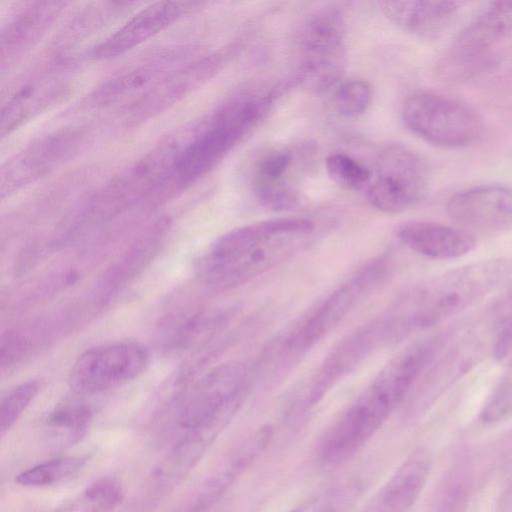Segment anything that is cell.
<instances>
[{
  "instance_id": "obj_1",
  "label": "cell",
  "mask_w": 512,
  "mask_h": 512,
  "mask_svg": "<svg viewBox=\"0 0 512 512\" xmlns=\"http://www.w3.org/2000/svg\"><path fill=\"white\" fill-rule=\"evenodd\" d=\"M505 259H487L446 272L404 295L390 311L402 337L456 315L493 291L505 278Z\"/></svg>"
},
{
  "instance_id": "obj_2",
  "label": "cell",
  "mask_w": 512,
  "mask_h": 512,
  "mask_svg": "<svg viewBox=\"0 0 512 512\" xmlns=\"http://www.w3.org/2000/svg\"><path fill=\"white\" fill-rule=\"evenodd\" d=\"M418 379L413 366L394 357L348 406L319 441L318 459L342 463L363 447L382 427Z\"/></svg>"
},
{
  "instance_id": "obj_3",
  "label": "cell",
  "mask_w": 512,
  "mask_h": 512,
  "mask_svg": "<svg viewBox=\"0 0 512 512\" xmlns=\"http://www.w3.org/2000/svg\"><path fill=\"white\" fill-rule=\"evenodd\" d=\"M272 103V95H242L223 105L207 126L181 148L170 179L186 187L210 172L257 125Z\"/></svg>"
},
{
  "instance_id": "obj_4",
  "label": "cell",
  "mask_w": 512,
  "mask_h": 512,
  "mask_svg": "<svg viewBox=\"0 0 512 512\" xmlns=\"http://www.w3.org/2000/svg\"><path fill=\"white\" fill-rule=\"evenodd\" d=\"M249 372L239 362L221 364L198 380L176 403L175 421L185 432L214 440L241 405Z\"/></svg>"
},
{
  "instance_id": "obj_5",
  "label": "cell",
  "mask_w": 512,
  "mask_h": 512,
  "mask_svg": "<svg viewBox=\"0 0 512 512\" xmlns=\"http://www.w3.org/2000/svg\"><path fill=\"white\" fill-rule=\"evenodd\" d=\"M180 150L173 138L160 142L95 192L84 207L82 220L104 222L137 205L170 180Z\"/></svg>"
},
{
  "instance_id": "obj_6",
  "label": "cell",
  "mask_w": 512,
  "mask_h": 512,
  "mask_svg": "<svg viewBox=\"0 0 512 512\" xmlns=\"http://www.w3.org/2000/svg\"><path fill=\"white\" fill-rule=\"evenodd\" d=\"M405 126L422 140L444 148L474 143L483 123L478 112L461 100L435 92L410 95L401 110Z\"/></svg>"
},
{
  "instance_id": "obj_7",
  "label": "cell",
  "mask_w": 512,
  "mask_h": 512,
  "mask_svg": "<svg viewBox=\"0 0 512 512\" xmlns=\"http://www.w3.org/2000/svg\"><path fill=\"white\" fill-rule=\"evenodd\" d=\"M346 26L341 12L324 7L306 20L300 35L299 78L320 93L334 86L346 68Z\"/></svg>"
},
{
  "instance_id": "obj_8",
  "label": "cell",
  "mask_w": 512,
  "mask_h": 512,
  "mask_svg": "<svg viewBox=\"0 0 512 512\" xmlns=\"http://www.w3.org/2000/svg\"><path fill=\"white\" fill-rule=\"evenodd\" d=\"M384 270L385 265L377 261L358 271L326 296L298 326L277 340L270 352L287 361L304 354L341 322L362 294L382 278Z\"/></svg>"
},
{
  "instance_id": "obj_9",
  "label": "cell",
  "mask_w": 512,
  "mask_h": 512,
  "mask_svg": "<svg viewBox=\"0 0 512 512\" xmlns=\"http://www.w3.org/2000/svg\"><path fill=\"white\" fill-rule=\"evenodd\" d=\"M377 177L366 191L368 203L389 214L418 203L427 191L428 170L422 158L401 144H389L380 152Z\"/></svg>"
},
{
  "instance_id": "obj_10",
  "label": "cell",
  "mask_w": 512,
  "mask_h": 512,
  "mask_svg": "<svg viewBox=\"0 0 512 512\" xmlns=\"http://www.w3.org/2000/svg\"><path fill=\"white\" fill-rule=\"evenodd\" d=\"M150 355L146 347L122 341L90 348L74 362L69 384L77 395H95L119 387L141 375Z\"/></svg>"
},
{
  "instance_id": "obj_11",
  "label": "cell",
  "mask_w": 512,
  "mask_h": 512,
  "mask_svg": "<svg viewBox=\"0 0 512 512\" xmlns=\"http://www.w3.org/2000/svg\"><path fill=\"white\" fill-rule=\"evenodd\" d=\"M86 135L84 127H64L37 138L15 153L1 167V198L37 182L69 161L83 146Z\"/></svg>"
},
{
  "instance_id": "obj_12",
  "label": "cell",
  "mask_w": 512,
  "mask_h": 512,
  "mask_svg": "<svg viewBox=\"0 0 512 512\" xmlns=\"http://www.w3.org/2000/svg\"><path fill=\"white\" fill-rule=\"evenodd\" d=\"M314 230L315 224L311 219L298 216L271 218L234 228L210 245L199 262V274L210 287L261 243L283 235H311Z\"/></svg>"
},
{
  "instance_id": "obj_13",
  "label": "cell",
  "mask_w": 512,
  "mask_h": 512,
  "mask_svg": "<svg viewBox=\"0 0 512 512\" xmlns=\"http://www.w3.org/2000/svg\"><path fill=\"white\" fill-rule=\"evenodd\" d=\"M225 57L212 53L172 69L125 107L126 120L138 124L177 104L213 78Z\"/></svg>"
},
{
  "instance_id": "obj_14",
  "label": "cell",
  "mask_w": 512,
  "mask_h": 512,
  "mask_svg": "<svg viewBox=\"0 0 512 512\" xmlns=\"http://www.w3.org/2000/svg\"><path fill=\"white\" fill-rule=\"evenodd\" d=\"M191 2H154L137 12L91 50L95 60H107L134 49L191 10Z\"/></svg>"
},
{
  "instance_id": "obj_15",
  "label": "cell",
  "mask_w": 512,
  "mask_h": 512,
  "mask_svg": "<svg viewBox=\"0 0 512 512\" xmlns=\"http://www.w3.org/2000/svg\"><path fill=\"white\" fill-rule=\"evenodd\" d=\"M456 222L485 231L512 227V190L498 185H484L454 194L446 205Z\"/></svg>"
},
{
  "instance_id": "obj_16",
  "label": "cell",
  "mask_w": 512,
  "mask_h": 512,
  "mask_svg": "<svg viewBox=\"0 0 512 512\" xmlns=\"http://www.w3.org/2000/svg\"><path fill=\"white\" fill-rule=\"evenodd\" d=\"M431 466L430 452L424 447L414 449L362 512H409L427 482Z\"/></svg>"
},
{
  "instance_id": "obj_17",
  "label": "cell",
  "mask_w": 512,
  "mask_h": 512,
  "mask_svg": "<svg viewBox=\"0 0 512 512\" xmlns=\"http://www.w3.org/2000/svg\"><path fill=\"white\" fill-rule=\"evenodd\" d=\"M71 80L66 72L51 71L19 87L2 105L1 136L57 103L69 91Z\"/></svg>"
},
{
  "instance_id": "obj_18",
  "label": "cell",
  "mask_w": 512,
  "mask_h": 512,
  "mask_svg": "<svg viewBox=\"0 0 512 512\" xmlns=\"http://www.w3.org/2000/svg\"><path fill=\"white\" fill-rule=\"evenodd\" d=\"M389 342L383 318L355 331L342 340L323 363L309 401L313 404L331 385L360 364L379 345Z\"/></svg>"
},
{
  "instance_id": "obj_19",
  "label": "cell",
  "mask_w": 512,
  "mask_h": 512,
  "mask_svg": "<svg viewBox=\"0 0 512 512\" xmlns=\"http://www.w3.org/2000/svg\"><path fill=\"white\" fill-rule=\"evenodd\" d=\"M396 235L410 250L439 260L462 257L476 246L469 231L431 221L404 222L397 227Z\"/></svg>"
},
{
  "instance_id": "obj_20",
  "label": "cell",
  "mask_w": 512,
  "mask_h": 512,
  "mask_svg": "<svg viewBox=\"0 0 512 512\" xmlns=\"http://www.w3.org/2000/svg\"><path fill=\"white\" fill-rule=\"evenodd\" d=\"M66 4L60 1L33 2L13 16L1 32L2 68L36 45Z\"/></svg>"
},
{
  "instance_id": "obj_21",
  "label": "cell",
  "mask_w": 512,
  "mask_h": 512,
  "mask_svg": "<svg viewBox=\"0 0 512 512\" xmlns=\"http://www.w3.org/2000/svg\"><path fill=\"white\" fill-rule=\"evenodd\" d=\"M178 57V56H177ZM174 55L161 54L149 60L119 72L95 88L88 96L86 105L90 108H105L133 95L137 91L152 86V81L159 80L172 70Z\"/></svg>"
},
{
  "instance_id": "obj_22",
  "label": "cell",
  "mask_w": 512,
  "mask_h": 512,
  "mask_svg": "<svg viewBox=\"0 0 512 512\" xmlns=\"http://www.w3.org/2000/svg\"><path fill=\"white\" fill-rule=\"evenodd\" d=\"M459 1H383V14L401 29L432 36L440 32L458 12Z\"/></svg>"
},
{
  "instance_id": "obj_23",
  "label": "cell",
  "mask_w": 512,
  "mask_h": 512,
  "mask_svg": "<svg viewBox=\"0 0 512 512\" xmlns=\"http://www.w3.org/2000/svg\"><path fill=\"white\" fill-rule=\"evenodd\" d=\"M512 32V2H492L458 36L456 52L466 60L480 56Z\"/></svg>"
},
{
  "instance_id": "obj_24",
  "label": "cell",
  "mask_w": 512,
  "mask_h": 512,
  "mask_svg": "<svg viewBox=\"0 0 512 512\" xmlns=\"http://www.w3.org/2000/svg\"><path fill=\"white\" fill-rule=\"evenodd\" d=\"M166 227L159 223L147 231L103 276L99 288L104 295L125 285L139 274L157 253Z\"/></svg>"
},
{
  "instance_id": "obj_25",
  "label": "cell",
  "mask_w": 512,
  "mask_h": 512,
  "mask_svg": "<svg viewBox=\"0 0 512 512\" xmlns=\"http://www.w3.org/2000/svg\"><path fill=\"white\" fill-rule=\"evenodd\" d=\"M88 456H68L42 462L19 473L15 481L25 487H44L58 482L85 465Z\"/></svg>"
},
{
  "instance_id": "obj_26",
  "label": "cell",
  "mask_w": 512,
  "mask_h": 512,
  "mask_svg": "<svg viewBox=\"0 0 512 512\" xmlns=\"http://www.w3.org/2000/svg\"><path fill=\"white\" fill-rule=\"evenodd\" d=\"M325 166L329 177L342 188L360 190L371 183V171L349 155L331 154Z\"/></svg>"
},
{
  "instance_id": "obj_27",
  "label": "cell",
  "mask_w": 512,
  "mask_h": 512,
  "mask_svg": "<svg viewBox=\"0 0 512 512\" xmlns=\"http://www.w3.org/2000/svg\"><path fill=\"white\" fill-rule=\"evenodd\" d=\"M93 417L91 407L79 400L65 401L49 416L48 424L57 431L66 432L71 439H78L85 432Z\"/></svg>"
},
{
  "instance_id": "obj_28",
  "label": "cell",
  "mask_w": 512,
  "mask_h": 512,
  "mask_svg": "<svg viewBox=\"0 0 512 512\" xmlns=\"http://www.w3.org/2000/svg\"><path fill=\"white\" fill-rule=\"evenodd\" d=\"M371 87L363 80H350L337 87L333 94L336 111L347 118L362 115L371 101Z\"/></svg>"
},
{
  "instance_id": "obj_29",
  "label": "cell",
  "mask_w": 512,
  "mask_h": 512,
  "mask_svg": "<svg viewBox=\"0 0 512 512\" xmlns=\"http://www.w3.org/2000/svg\"><path fill=\"white\" fill-rule=\"evenodd\" d=\"M42 382L31 379L13 388L2 398L0 406V431L6 433L18 420L38 394Z\"/></svg>"
},
{
  "instance_id": "obj_30",
  "label": "cell",
  "mask_w": 512,
  "mask_h": 512,
  "mask_svg": "<svg viewBox=\"0 0 512 512\" xmlns=\"http://www.w3.org/2000/svg\"><path fill=\"white\" fill-rule=\"evenodd\" d=\"M357 497L356 486H339L312 497L289 512H348Z\"/></svg>"
},
{
  "instance_id": "obj_31",
  "label": "cell",
  "mask_w": 512,
  "mask_h": 512,
  "mask_svg": "<svg viewBox=\"0 0 512 512\" xmlns=\"http://www.w3.org/2000/svg\"><path fill=\"white\" fill-rule=\"evenodd\" d=\"M253 190L258 202L270 210H293L299 205L297 192L285 181L254 182Z\"/></svg>"
},
{
  "instance_id": "obj_32",
  "label": "cell",
  "mask_w": 512,
  "mask_h": 512,
  "mask_svg": "<svg viewBox=\"0 0 512 512\" xmlns=\"http://www.w3.org/2000/svg\"><path fill=\"white\" fill-rule=\"evenodd\" d=\"M83 496L101 512H109L121 503L123 491L116 480L105 477L95 480L87 487Z\"/></svg>"
},
{
  "instance_id": "obj_33",
  "label": "cell",
  "mask_w": 512,
  "mask_h": 512,
  "mask_svg": "<svg viewBox=\"0 0 512 512\" xmlns=\"http://www.w3.org/2000/svg\"><path fill=\"white\" fill-rule=\"evenodd\" d=\"M292 156L287 151H275L265 155L256 167L254 182H282L290 165Z\"/></svg>"
},
{
  "instance_id": "obj_34",
  "label": "cell",
  "mask_w": 512,
  "mask_h": 512,
  "mask_svg": "<svg viewBox=\"0 0 512 512\" xmlns=\"http://www.w3.org/2000/svg\"><path fill=\"white\" fill-rule=\"evenodd\" d=\"M512 410V373L498 385L482 411V420L494 423Z\"/></svg>"
},
{
  "instance_id": "obj_35",
  "label": "cell",
  "mask_w": 512,
  "mask_h": 512,
  "mask_svg": "<svg viewBox=\"0 0 512 512\" xmlns=\"http://www.w3.org/2000/svg\"><path fill=\"white\" fill-rule=\"evenodd\" d=\"M495 359L512 368V315L501 325L493 341Z\"/></svg>"
},
{
  "instance_id": "obj_36",
  "label": "cell",
  "mask_w": 512,
  "mask_h": 512,
  "mask_svg": "<svg viewBox=\"0 0 512 512\" xmlns=\"http://www.w3.org/2000/svg\"><path fill=\"white\" fill-rule=\"evenodd\" d=\"M511 300H512V297H511Z\"/></svg>"
}]
</instances>
